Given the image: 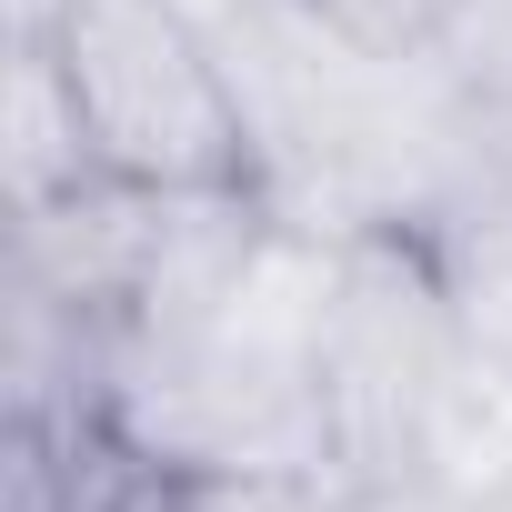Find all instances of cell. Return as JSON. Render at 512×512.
I'll return each mask as SVG.
<instances>
[{"mask_svg": "<svg viewBox=\"0 0 512 512\" xmlns=\"http://www.w3.org/2000/svg\"><path fill=\"white\" fill-rule=\"evenodd\" d=\"M131 512H151V492H141V502H131Z\"/></svg>", "mask_w": 512, "mask_h": 512, "instance_id": "obj_11", "label": "cell"}, {"mask_svg": "<svg viewBox=\"0 0 512 512\" xmlns=\"http://www.w3.org/2000/svg\"><path fill=\"white\" fill-rule=\"evenodd\" d=\"M472 512H512V482H492V492H482V502H472Z\"/></svg>", "mask_w": 512, "mask_h": 512, "instance_id": "obj_10", "label": "cell"}, {"mask_svg": "<svg viewBox=\"0 0 512 512\" xmlns=\"http://www.w3.org/2000/svg\"><path fill=\"white\" fill-rule=\"evenodd\" d=\"M442 262H452V302H462L472 352L512 382V211H492L462 241H442Z\"/></svg>", "mask_w": 512, "mask_h": 512, "instance_id": "obj_5", "label": "cell"}, {"mask_svg": "<svg viewBox=\"0 0 512 512\" xmlns=\"http://www.w3.org/2000/svg\"><path fill=\"white\" fill-rule=\"evenodd\" d=\"M342 472L322 462H231V472H151V512H342Z\"/></svg>", "mask_w": 512, "mask_h": 512, "instance_id": "obj_4", "label": "cell"}, {"mask_svg": "<svg viewBox=\"0 0 512 512\" xmlns=\"http://www.w3.org/2000/svg\"><path fill=\"white\" fill-rule=\"evenodd\" d=\"M322 11H332L362 51H382V61H442L462 0H322Z\"/></svg>", "mask_w": 512, "mask_h": 512, "instance_id": "obj_6", "label": "cell"}, {"mask_svg": "<svg viewBox=\"0 0 512 512\" xmlns=\"http://www.w3.org/2000/svg\"><path fill=\"white\" fill-rule=\"evenodd\" d=\"M0 161H11V211H51L61 191L101 181L81 101H71V81H61V61H51L41 31H11V151H0Z\"/></svg>", "mask_w": 512, "mask_h": 512, "instance_id": "obj_3", "label": "cell"}, {"mask_svg": "<svg viewBox=\"0 0 512 512\" xmlns=\"http://www.w3.org/2000/svg\"><path fill=\"white\" fill-rule=\"evenodd\" d=\"M322 422L342 482L442 472L462 492L512 482V382L472 352L452 262L422 231L342 241V282L322 312Z\"/></svg>", "mask_w": 512, "mask_h": 512, "instance_id": "obj_1", "label": "cell"}, {"mask_svg": "<svg viewBox=\"0 0 512 512\" xmlns=\"http://www.w3.org/2000/svg\"><path fill=\"white\" fill-rule=\"evenodd\" d=\"M482 492H462V482H442V472H402V482H352L342 492V512H472Z\"/></svg>", "mask_w": 512, "mask_h": 512, "instance_id": "obj_8", "label": "cell"}, {"mask_svg": "<svg viewBox=\"0 0 512 512\" xmlns=\"http://www.w3.org/2000/svg\"><path fill=\"white\" fill-rule=\"evenodd\" d=\"M492 211H512V111H492V151H482V211L472 221H492ZM462 241V231H452Z\"/></svg>", "mask_w": 512, "mask_h": 512, "instance_id": "obj_9", "label": "cell"}, {"mask_svg": "<svg viewBox=\"0 0 512 512\" xmlns=\"http://www.w3.org/2000/svg\"><path fill=\"white\" fill-rule=\"evenodd\" d=\"M91 161L141 191H262L231 81L191 21V0H51L41 21Z\"/></svg>", "mask_w": 512, "mask_h": 512, "instance_id": "obj_2", "label": "cell"}, {"mask_svg": "<svg viewBox=\"0 0 512 512\" xmlns=\"http://www.w3.org/2000/svg\"><path fill=\"white\" fill-rule=\"evenodd\" d=\"M442 71L482 111H512V0H462V21L442 41Z\"/></svg>", "mask_w": 512, "mask_h": 512, "instance_id": "obj_7", "label": "cell"}]
</instances>
